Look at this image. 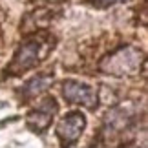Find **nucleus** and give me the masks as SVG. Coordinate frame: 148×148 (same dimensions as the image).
<instances>
[{"label":"nucleus","instance_id":"7","mask_svg":"<svg viewBox=\"0 0 148 148\" xmlns=\"http://www.w3.org/2000/svg\"><path fill=\"white\" fill-rule=\"evenodd\" d=\"M101 2H104V4H113V2H124V0H101Z\"/></svg>","mask_w":148,"mask_h":148},{"label":"nucleus","instance_id":"4","mask_svg":"<svg viewBox=\"0 0 148 148\" xmlns=\"http://www.w3.org/2000/svg\"><path fill=\"white\" fill-rule=\"evenodd\" d=\"M86 126V117L81 112H73L70 115H66L57 126V134L64 143H75L81 137L82 130Z\"/></svg>","mask_w":148,"mask_h":148},{"label":"nucleus","instance_id":"1","mask_svg":"<svg viewBox=\"0 0 148 148\" xmlns=\"http://www.w3.org/2000/svg\"><path fill=\"white\" fill-rule=\"evenodd\" d=\"M141 62H143V53L139 49L123 48L117 53L102 60L101 68L106 73H112V75H134V73L139 71Z\"/></svg>","mask_w":148,"mask_h":148},{"label":"nucleus","instance_id":"3","mask_svg":"<svg viewBox=\"0 0 148 148\" xmlns=\"http://www.w3.org/2000/svg\"><path fill=\"white\" fill-rule=\"evenodd\" d=\"M57 110H59V106H57L53 97L44 99L40 104L27 115V126H29L33 132H44L51 124V121H53V115L57 113Z\"/></svg>","mask_w":148,"mask_h":148},{"label":"nucleus","instance_id":"5","mask_svg":"<svg viewBox=\"0 0 148 148\" xmlns=\"http://www.w3.org/2000/svg\"><path fill=\"white\" fill-rule=\"evenodd\" d=\"M38 60V44L37 42H26L22 44V48L16 51L15 59H13V64H11V70L15 73L16 71H22V70H27V68H33Z\"/></svg>","mask_w":148,"mask_h":148},{"label":"nucleus","instance_id":"2","mask_svg":"<svg viewBox=\"0 0 148 148\" xmlns=\"http://www.w3.org/2000/svg\"><path fill=\"white\" fill-rule=\"evenodd\" d=\"M62 95L70 101V102H77L86 108H93L97 104V92L93 86L79 81H66L62 84Z\"/></svg>","mask_w":148,"mask_h":148},{"label":"nucleus","instance_id":"6","mask_svg":"<svg viewBox=\"0 0 148 148\" xmlns=\"http://www.w3.org/2000/svg\"><path fill=\"white\" fill-rule=\"evenodd\" d=\"M51 81H53L51 75H38V77L31 79V81L26 84L22 93H24V97H35V95H38L40 92H44V90L49 86Z\"/></svg>","mask_w":148,"mask_h":148}]
</instances>
